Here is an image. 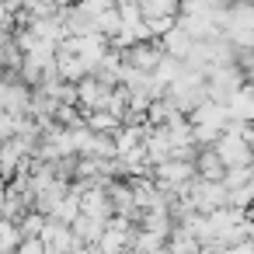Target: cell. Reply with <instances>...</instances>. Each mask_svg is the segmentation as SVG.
<instances>
[{"mask_svg": "<svg viewBox=\"0 0 254 254\" xmlns=\"http://www.w3.org/2000/svg\"><path fill=\"white\" fill-rule=\"evenodd\" d=\"M122 254H129V251H122Z\"/></svg>", "mask_w": 254, "mask_h": 254, "instance_id": "1", "label": "cell"}]
</instances>
